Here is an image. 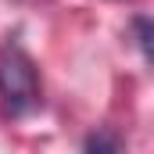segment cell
<instances>
[{
    "mask_svg": "<svg viewBox=\"0 0 154 154\" xmlns=\"http://www.w3.org/2000/svg\"><path fill=\"white\" fill-rule=\"evenodd\" d=\"M0 100H4V111L14 115V118H22V115L39 108L36 65L18 43H7L0 50Z\"/></svg>",
    "mask_w": 154,
    "mask_h": 154,
    "instance_id": "obj_1",
    "label": "cell"
},
{
    "mask_svg": "<svg viewBox=\"0 0 154 154\" xmlns=\"http://www.w3.org/2000/svg\"><path fill=\"white\" fill-rule=\"evenodd\" d=\"M82 154H122V140H118L115 133L100 129V133H93V136L86 140V147H82Z\"/></svg>",
    "mask_w": 154,
    "mask_h": 154,
    "instance_id": "obj_2",
    "label": "cell"
},
{
    "mask_svg": "<svg viewBox=\"0 0 154 154\" xmlns=\"http://www.w3.org/2000/svg\"><path fill=\"white\" fill-rule=\"evenodd\" d=\"M133 39H136L140 54L154 65V22L151 18H136V22H133Z\"/></svg>",
    "mask_w": 154,
    "mask_h": 154,
    "instance_id": "obj_3",
    "label": "cell"
}]
</instances>
